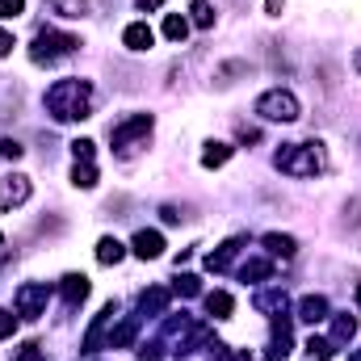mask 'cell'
<instances>
[{"mask_svg": "<svg viewBox=\"0 0 361 361\" xmlns=\"http://www.w3.org/2000/svg\"><path fill=\"white\" fill-rule=\"evenodd\" d=\"M47 109L55 122H80L92 114V85L72 76V80H55L47 89Z\"/></svg>", "mask_w": 361, "mask_h": 361, "instance_id": "1", "label": "cell"}, {"mask_svg": "<svg viewBox=\"0 0 361 361\" xmlns=\"http://www.w3.org/2000/svg\"><path fill=\"white\" fill-rule=\"evenodd\" d=\"M273 164L281 173H290V177H319V173H328V156H324L319 143H281Z\"/></svg>", "mask_w": 361, "mask_h": 361, "instance_id": "2", "label": "cell"}, {"mask_svg": "<svg viewBox=\"0 0 361 361\" xmlns=\"http://www.w3.org/2000/svg\"><path fill=\"white\" fill-rule=\"evenodd\" d=\"M152 126H156V118H152V114H130V118H122V122H114V126H109V139H114V152H118L122 160H130V156H139V152L147 147V135H152Z\"/></svg>", "mask_w": 361, "mask_h": 361, "instance_id": "3", "label": "cell"}, {"mask_svg": "<svg viewBox=\"0 0 361 361\" xmlns=\"http://www.w3.org/2000/svg\"><path fill=\"white\" fill-rule=\"evenodd\" d=\"M80 51V38H72V34H55V30H38L34 34V47H30V59L34 63H59V59H68V55H76Z\"/></svg>", "mask_w": 361, "mask_h": 361, "instance_id": "4", "label": "cell"}, {"mask_svg": "<svg viewBox=\"0 0 361 361\" xmlns=\"http://www.w3.org/2000/svg\"><path fill=\"white\" fill-rule=\"evenodd\" d=\"M257 114L265 118V122H298V97L286 89H269L257 97Z\"/></svg>", "mask_w": 361, "mask_h": 361, "instance_id": "5", "label": "cell"}, {"mask_svg": "<svg viewBox=\"0 0 361 361\" xmlns=\"http://www.w3.org/2000/svg\"><path fill=\"white\" fill-rule=\"evenodd\" d=\"M47 298H51L47 281H25V286H17V294H13V307H17L21 319H38V315H47Z\"/></svg>", "mask_w": 361, "mask_h": 361, "instance_id": "6", "label": "cell"}, {"mask_svg": "<svg viewBox=\"0 0 361 361\" xmlns=\"http://www.w3.org/2000/svg\"><path fill=\"white\" fill-rule=\"evenodd\" d=\"M21 202H30V177H21V173L0 177V210H13Z\"/></svg>", "mask_w": 361, "mask_h": 361, "instance_id": "7", "label": "cell"}, {"mask_svg": "<svg viewBox=\"0 0 361 361\" xmlns=\"http://www.w3.org/2000/svg\"><path fill=\"white\" fill-rule=\"evenodd\" d=\"M130 248H135V257H139V261H156V257L164 252V235H160V231H147V227H143V231H135Z\"/></svg>", "mask_w": 361, "mask_h": 361, "instance_id": "8", "label": "cell"}, {"mask_svg": "<svg viewBox=\"0 0 361 361\" xmlns=\"http://www.w3.org/2000/svg\"><path fill=\"white\" fill-rule=\"evenodd\" d=\"M122 42H126L130 51H152V47H156V34H152L147 21H130V25L122 30Z\"/></svg>", "mask_w": 361, "mask_h": 361, "instance_id": "9", "label": "cell"}, {"mask_svg": "<svg viewBox=\"0 0 361 361\" xmlns=\"http://www.w3.org/2000/svg\"><path fill=\"white\" fill-rule=\"evenodd\" d=\"M59 290H63V302H68V307H80V302L89 298V277H85V273H68Z\"/></svg>", "mask_w": 361, "mask_h": 361, "instance_id": "10", "label": "cell"}, {"mask_svg": "<svg viewBox=\"0 0 361 361\" xmlns=\"http://www.w3.org/2000/svg\"><path fill=\"white\" fill-rule=\"evenodd\" d=\"M252 307H257L261 315H281V311H286V290H281V286H269V290H261V294L252 298Z\"/></svg>", "mask_w": 361, "mask_h": 361, "instance_id": "11", "label": "cell"}, {"mask_svg": "<svg viewBox=\"0 0 361 361\" xmlns=\"http://www.w3.org/2000/svg\"><path fill=\"white\" fill-rule=\"evenodd\" d=\"M298 319H302V324H319V319H328V298H324V294H307V298L298 302Z\"/></svg>", "mask_w": 361, "mask_h": 361, "instance_id": "12", "label": "cell"}, {"mask_svg": "<svg viewBox=\"0 0 361 361\" xmlns=\"http://www.w3.org/2000/svg\"><path fill=\"white\" fill-rule=\"evenodd\" d=\"M240 248H244V240H227V244H219V248L206 257V265H210L214 273L231 269V261H235V252H240Z\"/></svg>", "mask_w": 361, "mask_h": 361, "instance_id": "13", "label": "cell"}, {"mask_svg": "<svg viewBox=\"0 0 361 361\" xmlns=\"http://www.w3.org/2000/svg\"><path fill=\"white\" fill-rule=\"evenodd\" d=\"M169 290L164 286H152V290H143V298H139V307H143V315H164L169 311Z\"/></svg>", "mask_w": 361, "mask_h": 361, "instance_id": "14", "label": "cell"}, {"mask_svg": "<svg viewBox=\"0 0 361 361\" xmlns=\"http://www.w3.org/2000/svg\"><path fill=\"white\" fill-rule=\"evenodd\" d=\"M55 17H68V21H80L89 13V0H47Z\"/></svg>", "mask_w": 361, "mask_h": 361, "instance_id": "15", "label": "cell"}, {"mask_svg": "<svg viewBox=\"0 0 361 361\" xmlns=\"http://www.w3.org/2000/svg\"><path fill=\"white\" fill-rule=\"evenodd\" d=\"M286 353H290V324L281 319V324H273V345H269V353H265V357L281 361Z\"/></svg>", "mask_w": 361, "mask_h": 361, "instance_id": "16", "label": "cell"}, {"mask_svg": "<svg viewBox=\"0 0 361 361\" xmlns=\"http://www.w3.org/2000/svg\"><path fill=\"white\" fill-rule=\"evenodd\" d=\"M265 248H269L273 257H294V252H298L294 235H281V231H269V235H265Z\"/></svg>", "mask_w": 361, "mask_h": 361, "instance_id": "17", "label": "cell"}, {"mask_svg": "<svg viewBox=\"0 0 361 361\" xmlns=\"http://www.w3.org/2000/svg\"><path fill=\"white\" fill-rule=\"evenodd\" d=\"M122 257H126V248H122L114 235H105V240L97 244V261H101V265H118Z\"/></svg>", "mask_w": 361, "mask_h": 361, "instance_id": "18", "label": "cell"}, {"mask_svg": "<svg viewBox=\"0 0 361 361\" xmlns=\"http://www.w3.org/2000/svg\"><path fill=\"white\" fill-rule=\"evenodd\" d=\"M357 336V319L353 315H336L332 319V345H345V341H353Z\"/></svg>", "mask_w": 361, "mask_h": 361, "instance_id": "19", "label": "cell"}, {"mask_svg": "<svg viewBox=\"0 0 361 361\" xmlns=\"http://www.w3.org/2000/svg\"><path fill=\"white\" fill-rule=\"evenodd\" d=\"M231 307H235V302H231V294H223V290L206 294V311H210L214 319H227V315H231Z\"/></svg>", "mask_w": 361, "mask_h": 361, "instance_id": "20", "label": "cell"}, {"mask_svg": "<svg viewBox=\"0 0 361 361\" xmlns=\"http://www.w3.org/2000/svg\"><path fill=\"white\" fill-rule=\"evenodd\" d=\"M231 160V147L227 143H206V152H202V164L206 169H219V164H227Z\"/></svg>", "mask_w": 361, "mask_h": 361, "instance_id": "21", "label": "cell"}, {"mask_svg": "<svg viewBox=\"0 0 361 361\" xmlns=\"http://www.w3.org/2000/svg\"><path fill=\"white\" fill-rule=\"evenodd\" d=\"M72 185H76V189H92V185H97V169H92V160H76V169H72Z\"/></svg>", "mask_w": 361, "mask_h": 361, "instance_id": "22", "label": "cell"}, {"mask_svg": "<svg viewBox=\"0 0 361 361\" xmlns=\"http://www.w3.org/2000/svg\"><path fill=\"white\" fill-rule=\"evenodd\" d=\"M185 34H189V21H185L180 13H169V17H164V38H169V42H185Z\"/></svg>", "mask_w": 361, "mask_h": 361, "instance_id": "23", "label": "cell"}, {"mask_svg": "<svg viewBox=\"0 0 361 361\" xmlns=\"http://www.w3.org/2000/svg\"><path fill=\"white\" fill-rule=\"evenodd\" d=\"M189 21L202 25V30H210V25H214V8H210L206 0H193V4H189Z\"/></svg>", "mask_w": 361, "mask_h": 361, "instance_id": "24", "label": "cell"}, {"mask_svg": "<svg viewBox=\"0 0 361 361\" xmlns=\"http://www.w3.org/2000/svg\"><path fill=\"white\" fill-rule=\"evenodd\" d=\"M135 336H139V319H126V324H122V328L109 336V349H126Z\"/></svg>", "mask_w": 361, "mask_h": 361, "instance_id": "25", "label": "cell"}, {"mask_svg": "<svg viewBox=\"0 0 361 361\" xmlns=\"http://www.w3.org/2000/svg\"><path fill=\"white\" fill-rule=\"evenodd\" d=\"M240 277L244 281H265V277H273V265L269 261H248V265H240Z\"/></svg>", "mask_w": 361, "mask_h": 361, "instance_id": "26", "label": "cell"}, {"mask_svg": "<svg viewBox=\"0 0 361 361\" xmlns=\"http://www.w3.org/2000/svg\"><path fill=\"white\" fill-rule=\"evenodd\" d=\"M307 357H311V361H328V357H332V341L311 336V341H307Z\"/></svg>", "mask_w": 361, "mask_h": 361, "instance_id": "27", "label": "cell"}, {"mask_svg": "<svg viewBox=\"0 0 361 361\" xmlns=\"http://www.w3.org/2000/svg\"><path fill=\"white\" fill-rule=\"evenodd\" d=\"M177 294H185V298H193V294H202V281L193 277V273H180L177 277V286H173Z\"/></svg>", "mask_w": 361, "mask_h": 361, "instance_id": "28", "label": "cell"}, {"mask_svg": "<svg viewBox=\"0 0 361 361\" xmlns=\"http://www.w3.org/2000/svg\"><path fill=\"white\" fill-rule=\"evenodd\" d=\"M13 332H17V315H13V311H4V307H0V341H8V336H13Z\"/></svg>", "mask_w": 361, "mask_h": 361, "instance_id": "29", "label": "cell"}, {"mask_svg": "<svg viewBox=\"0 0 361 361\" xmlns=\"http://www.w3.org/2000/svg\"><path fill=\"white\" fill-rule=\"evenodd\" d=\"M25 13V0H0V17L4 21H13V17H21Z\"/></svg>", "mask_w": 361, "mask_h": 361, "instance_id": "30", "label": "cell"}, {"mask_svg": "<svg viewBox=\"0 0 361 361\" xmlns=\"http://www.w3.org/2000/svg\"><path fill=\"white\" fill-rule=\"evenodd\" d=\"M13 361H42V345H34V341H30V345H21V349L13 353Z\"/></svg>", "mask_w": 361, "mask_h": 361, "instance_id": "31", "label": "cell"}, {"mask_svg": "<svg viewBox=\"0 0 361 361\" xmlns=\"http://www.w3.org/2000/svg\"><path fill=\"white\" fill-rule=\"evenodd\" d=\"M0 156H4V160H17V156H21V143H17V139H0Z\"/></svg>", "mask_w": 361, "mask_h": 361, "instance_id": "32", "label": "cell"}, {"mask_svg": "<svg viewBox=\"0 0 361 361\" xmlns=\"http://www.w3.org/2000/svg\"><path fill=\"white\" fill-rule=\"evenodd\" d=\"M72 156H76V160H92V143L89 139H76V143H72Z\"/></svg>", "mask_w": 361, "mask_h": 361, "instance_id": "33", "label": "cell"}, {"mask_svg": "<svg viewBox=\"0 0 361 361\" xmlns=\"http://www.w3.org/2000/svg\"><path fill=\"white\" fill-rule=\"evenodd\" d=\"M139 357H143V361H160V357H164V349H160V345H143V349H139Z\"/></svg>", "mask_w": 361, "mask_h": 361, "instance_id": "34", "label": "cell"}, {"mask_svg": "<svg viewBox=\"0 0 361 361\" xmlns=\"http://www.w3.org/2000/svg\"><path fill=\"white\" fill-rule=\"evenodd\" d=\"M13 47H17V42H13V34H8V30H0V59H4Z\"/></svg>", "mask_w": 361, "mask_h": 361, "instance_id": "35", "label": "cell"}, {"mask_svg": "<svg viewBox=\"0 0 361 361\" xmlns=\"http://www.w3.org/2000/svg\"><path fill=\"white\" fill-rule=\"evenodd\" d=\"M160 214H164V223H180V219H185V214H180L177 206H164V210H160Z\"/></svg>", "mask_w": 361, "mask_h": 361, "instance_id": "36", "label": "cell"}, {"mask_svg": "<svg viewBox=\"0 0 361 361\" xmlns=\"http://www.w3.org/2000/svg\"><path fill=\"white\" fill-rule=\"evenodd\" d=\"M281 8H286V0H265V13L269 17H281Z\"/></svg>", "mask_w": 361, "mask_h": 361, "instance_id": "37", "label": "cell"}, {"mask_svg": "<svg viewBox=\"0 0 361 361\" xmlns=\"http://www.w3.org/2000/svg\"><path fill=\"white\" fill-rule=\"evenodd\" d=\"M160 4H164V0H139V8H143V13H147V8H160Z\"/></svg>", "mask_w": 361, "mask_h": 361, "instance_id": "38", "label": "cell"}, {"mask_svg": "<svg viewBox=\"0 0 361 361\" xmlns=\"http://www.w3.org/2000/svg\"><path fill=\"white\" fill-rule=\"evenodd\" d=\"M227 361H252V357H248V353H231Z\"/></svg>", "mask_w": 361, "mask_h": 361, "instance_id": "39", "label": "cell"}, {"mask_svg": "<svg viewBox=\"0 0 361 361\" xmlns=\"http://www.w3.org/2000/svg\"><path fill=\"white\" fill-rule=\"evenodd\" d=\"M353 63H357V72H361V51H357V55H353Z\"/></svg>", "mask_w": 361, "mask_h": 361, "instance_id": "40", "label": "cell"}, {"mask_svg": "<svg viewBox=\"0 0 361 361\" xmlns=\"http://www.w3.org/2000/svg\"><path fill=\"white\" fill-rule=\"evenodd\" d=\"M357 307H361V286H357Z\"/></svg>", "mask_w": 361, "mask_h": 361, "instance_id": "41", "label": "cell"}, {"mask_svg": "<svg viewBox=\"0 0 361 361\" xmlns=\"http://www.w3.org/2000/svg\"><path fill=\"white\" fill-rule=\"evenodd\" d=\"M353 361H361V353H357V357H353Z\"/></svg>", "mask_w": 361, "mask_h": 361, "instance_id": "42", "label": "cell"}, {"mask_svg": "<svg viewBox=\"0 0 361 361\" xmlns=\"http://www.w3.org/2000/svg\"><path fill=\"white\" fill-rule=\"evenodd\" d=\"M0 244H4V240H0Z\"/></svg>", "mask_w": 361, "mask_h": 361, "instance_id": "43", "label": "cell"}]
</instances>
